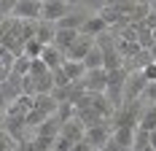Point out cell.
I'll return each instance as SVG.
<instances>
[{"mask_svg": "<svg viewBox=\"0 0 156 151\" xmlns=\"http://www.w3.org/2000/svg\"><path fill=\"white\" fill-rule=\"evenodd\" d=\"M140 119H143V103L140 100H129V103H121L116 108V116L110 119V127L119 130V127H132L137 130L140 127Z\"/></svg>", "mask_w": 156, "mask_h": 151, "instance_id": "obj_1", "label": "cell"}, {"mask_svg": "<svg viewBox=\"0 0 156 151\" xmlns=\"http://www.w3.org/2000/svg\"><path fill=\"white\" fill-rule=\"evenodd\" d=\"M81 87L89 94H105L108 92V70L97 68V70H86V76L81 78Z\"/></svg>", "mask_w": 156, "mask_h": 151, "instance_id": "obj_2", "label": "cell"}, {"mask_svg": "<svg viewBox=\"0 0 156 151\" xmlns=\"http://www.w3.org/2000/svg\"><path fill=\"white\" fill-rule=\"evenodd\" d=\"M145 89H148L145 76H143L140 70H129L126 84H124V103H129V100H140L143 94H145Z\"/></svg>", "mask_w": 156, "mask_h": 151, "instance_id": "obj_3", "label": "cell"}, {"mask_svg": "<svg viewBox=\"0 0 156 151\" xmlns=\"http://www.w3.org/2000/svg\"><path fill=\"white\" fill-rule=\"evenodd\" d=\"M70 14V6H67V0H43L41 3V19L43 22H51V24H57L62 16Z\"/></svg>", "mask_w": 156, "mask_h": 151, "instance_id": "obj_4", "label": "cell"}, {"mask_svg": "<svg viewBox=\"0 0 156 151\" xmlns=\"http://www.w3.org/2000/svg\"><path fill=\"white\" fill-rule=\"evenodd\" d=\"M110 135H113V127H110V121H105V124L89 127L86 135H83V140H86L92 149H105V143L110 140Z\"/></svg>", "mask_w": 156, "mask_h": 151, "instance_id": "obj_5", "label": "cell"}, {"mask_svg": "<svg viewBox=\"0 0 156 151\" xmlns=\"http://www.w3.org/2000/svg\"><path fill=\"white\" fill-rule=\"evenodd\" d=\"M11 16L22 19V22H41V3H35V0H16Z\"/></svg>", "mask_w": 156, "mask_h": 151, "instance_id": "obj_6", "label": "cell"}, {"mask_svg": "<svg viewBox=\"0 0 156 151\" xmlns=\"http://www.w3.org/2000/svg\"><path fill=\"white\" fill-rule=\"evenodd\" d=\"M97 43V38H89V35H78V41L70 49H67V54H65V60H73V62H83L86 60V54L94 49Z\"/></svg>", "mask_w": 156, "mask_h": 151, "instance_id": "obj_7", "label": "cell"}, {"mask_svg": "<svg viewBox=\"0 0 156 151\" xmlns=\"http://www.w3.org/2000/svg\"><path fill=\"white\" fill-rule=\"evenodd\" d=\"M89 11H70L67 16H62L59 22H57V30H76V32H81V27L89 22Z\"/></svg>", "mask_w": 156, "mask_h": 151, "instance_id": "obj_8", "label": "cell"}, {"mask_svg": "<svg viewBox=\"0 0 156 151\" xmlns=\"http://www.w3.org/2000/svg\"><path fill=\"white\" fill-rule=\"evenodd\" d=\"M105 32H110V27L105 24V19L100 14H92L89 22L81 27V35H89V38H100V35H105Z\"/></svg>", "mask_w": 156, "mask_h": 151, "instance_id": "obj_9", "label": "cell"}, {"mask_svg": "<svg viewBox=\"0 0 156 151\" xmlns=\"http://www.w3.org/2000/svg\"><path fill=\"white\" fill-rule=\"evenodd\" d=\"M59 132H62V124H59L57 113H54L51 119H46L41 127L32 130V138H59Z\"/></svg>", "mask_w": 156, "mask_h": 151, "instance_id": "obj_10", "label": "cell"}, {"mask_svg": "<svg viewBox=\"0 0 156 151\" xmlns=\"http://www.w3.org/2000/svg\"><path fill=\"white\" fill-rule=\"evenodd\" d=\"M135 135H137V130H132V127H119V130H113V140L121 146V151H132L135 149Z\"/></svg>", "mask_w": 156, "mask_h": 151, "instance_id": "obj_11", "label": "cell"}, {"mask_svg": "<svg viewBox=\"0 0 156 151\" xmlns=\"http://www.w3.org/2000/svg\"><path fill=\"white\" fill-rule=\"evenodd\" d=\"M41 60L48 65V70H57V68H62V65H65V54L54 43H48L46 49H43V54H41Z\"/></svg>", "mask_w": 156, "mask_h": 151, "instance_id": "obj_12", "label": "cell"}, {"mask_svg": "<svg viewBox=\"0 0 156 151\" xmlns=\"http://www.w3.org/2000/svg\"><path fill=\"white\" fill-rule=\"evenodd\" d=\"M76 119L81 121L86 130H89V127H97V124H105V121H108V119H102V116H100V113H97L92 105H89V108H81V111H76Z\"/></svg>", "mask_w": 156, "mask_h": 151, "instance_id": "obj_13", "label": "cell"}, {"mask_svg": "<svg viewBox=\"0 0 156 151\" xmlns=\"http://www.w3.org/2000/svg\"><path fill=\"white\" fill-rule=\"evenodd\" d=\"M59 135L67 138V140H73V143H78V140H83V135H86V127H83L78 119H70V121L62 127V132H59Z\"/></svg>", "mask_w": 156, "mask_h": 151, "instance_id": "obj_14", "label": "cell"}, {"mask_svg": "<svg viewBox=\"0 0 156 151\" xmlns=\"http://www.w3.org/2000/svg\"><path fill=\"white\" fill-rule=\"evenodd\" d=\"M78 35H81V32H76V30H57V35H54V46H57L62 54H67V49L78 41Z\"/></svg>", "mask_w": 156, "mask_h": 151, "instance_id": "obj_15", "label": "cell"}, {"mask_svg": "<svg viewBox=\"0 0 156 151\" xmlns=\"http://www.w3.org/2000/svg\"><path fill=\"white\" fill-rule=\"evenodd\" d=\"M54 35H57V24L43 22V19L35 24V38H38L41 43H46V46H48V43H54Z\"/></svg>", "mask_w": 156, "mask_h": 151, "instance_id": "obj_16", "label": "cell"}, {"mask_svg": "<svg viewBox=\"0 0 156 151\" xmlns=\"http://www.w3.org/2000/svg\"><path fill=\"white\" fill-rule=\"evenodd\" d=\"M83 68L86 70H97V68H105V54H102V49L94 43V49L86 54V60H83Z\"/></svg>", "mask_w": 156, "mask_h": 151, "instance_id": "obj_17", "label": "cell"}, {"mask_svg": "<svg viewBox=\"0 0 156 151\" xmlns=\"http://www.w3.org/2000/svg\"><path fill=\"white\" fill-rule=\"evenodd\" d=\"M65 73H67V78L76 84V81H81L83 76H86V68H83V62H73V60H65Z\"/></svg>", "mask_w": 156, "mask_h": 151, "instance_id": "obj_18", "label": "cell"}, {"mask_svg": "<svg viewBox=\"0 0 156 151\" xmlns=\"http://www.w3.org/2000/svg\"><path fill=\"white\" fill-rule=\"evenodd\" d=\"M140 130H145V132H154V130H156V103L148 108V111H143Z\"/></svg>", "mask_w": 156, "mask_h": 151, "instance_id": "obj_19", "label": "cell"}, {"mask_svg": "<svg viewBox=\"0 0 156 151\" xmlns=\"http://www.w3.org/2000/svg\"><path fill=\"white\" fill-rule=\"evenodd\" d=\"M43 49H46V43H41L38 38H32V41L24 43V57H30V60H41Z\"/></svg>", "mask_w": 156, "mask_h": 151, "instance_id": "obj_20", "label": "cell"}, {"mask_svg": "<svg viewBox=\"0 0 156 151\" xmlns=\"http://www.w3.org/2000/svg\"><path fill=\"white\" fill-rule=\"evenodd\" d=\"M54 92V76L48 73L43 78H35V94H51Z\"/></svg>", "mask_w": 156, "mask_h": 151, "instance_id": "obj_21", "label": "cell"}, {"mask_svg": "<svg viewBox=\"0 0 156 151\" xmlns=\"http://www.w3.org/2000/svg\"><path fill=\"white\" fill-rule=\"evenodd\" d=\"M30 65H32V60L22 54V57H16V60H14V70H11V73L24 78V76H30Z\"/></svg>", "mask_w": 156, "mask_h": 151, "instance_id": "obj_22", "label": "cell"}, {"mask_svg": "<svg viewBox=\"0 0 156 151\" xmlns=\"http://www.w3.org/2000/svg\"><path fill=\"white\" fill-rule=\"evenodd\" d=\"M51 70H48V65L43 60H32V65H30V76L32 78H43V76H48Z\"/></svg>", "mask_w": 156, "mask_h": 151, "instance_id": "obj_23", "label": "cell"}, {"mask_svg": "<svg viewBox=\"0 0 156 151\" xmlns=\"http://www.w3.org/2000/svg\"><path fill=\"white\" fill-rule=\"evenodd\" d=\"M16 149H19V143H16L5 130H0V151H16Z\"/></svg>", "mask_w": 156, "mask_h": 151, "instance_id": "obj_24", "label": "cell"}, {"mask_svg": "<svg viewBox=\"0 0 156 151\" xmlns=\"http://www.w3.org/2000/svg\"><path fill=\"white\" fill-rule=\"evenodd\" d=\"M140 73L145 76V81H148V84H156V62H151V65H145V68H143Z\"/></svg>", "mask_w": 156, "mask_h": 151, "instance_id": "obj_25", "label": "cell"}, {"mask_svg": "<svg viewBox=\"0 0 156 151\" xmlns=\"http://www.w3.org/2000/svg\"><path fill=\"white\" fill-rule=\"evenodd\" d=\"M73 146H76V143H73V140H67V138H57V143H54V151H70L73 149Z\"/></svg>", "mask_w": 156, "mask_h": 151, "instance_id": "obj_26", "label": "cell"}, {"mask_svg": "<svg viewBox=\"0 0 156 151\" xmlns=\"http://www.w3.org/2000/svg\"><path fill=\"white\" fill-rule=\"evenodd\" d=\"M143 24H145L148 30H156V11H154V8L148 11V16H145V22H143Z\"/></svg>", "mask_w": 156, "mask_h": 151, "instance_id": "obj_27", "label": "cell"}, {"mask_svg": "<svg viewBox=\"0 0 156 151\" xmlns=\"http://www.w3.org/2000/svg\"><path fill=\"white\" fill-rule=\"evenodd\" d=\"M70 151H94V149L89 146V143H86V140H78V143H76V146H73Z\"/></svg>", "mask_w": 156, "mask_h": 151, "instance_id": "obj_28", "label": "cell"}, {"mask_svg": "<svg viewBox=\"0 0 156 151\" xmlns=\"http://www.w3.org/2000/svg\"><path fill=\"white\" fill-rule=\"evenodd\" d=\"M102 151H121V146H119V143L113 140V135H110V140L105 143V149H102Z\"/></svg>", "mask_w": 156, "mask_h": 151, "instance_id": "obj_29", "label": "cell"}, {"mask_svg": "<svg viewBox=\"0 0 156 151\" xmlns=\"http://www.w3.org/2000/svg\"><path fill=\"white\" fill-rule=\"evenodd\" d=\"M145 97L156 100V84H148V89H145Z\"/></svg>", "mask_w": 156, "mask_h": 151, "instance_id": "obj_30", "label": "cell"}, {"mask_svg": "<svg viewBox=\"0 0 156 151\" xmlns=\"http://www.w3.org/2000/svg\"><path fill=\"white\" fill-rule=\"evenodd\" d=\"M148 143H151V149L156 151V130H154V132H151V140H148Z\"/></svg>", "mask_w": 156, "mask_h": 151, "instance_id": "obj_31", "label": "cell"}, {"mask_svg": "<svg viewBox=\"0 0 156 151\" xmlns=\"http://www.w3.org/2000/svg\"><path fill=\"white\" fill-rule=\"evenodd\" d=\"M151 57H154V62H156V46H154V49H151Z\"/></svg>", "mask_w": 156, "mask_h": 151, "instance_id": "obj_32", "label": "cell"}, {"mask_svg": "<svg viewBox=\"0 0 156 151\" xmlns=\"http://www.w3.org/2000/svg\"><path fill=\"white\" fill-rule=\"evenodd\" d=\"M0 130H3V113H0Z\"/></svg>", "mask_w": 156, "mask_h": 151, "instance_id": "obj_33", "label": "cell"}, {"mask_svg": "<svg viewBox=\"0 0 156 151\" xmlns=\"http://www.w3.org/2000/svg\"><path fill=\"white\" fill-rule=\"evenodd\" d=\"M154 41H156V30H154Z\"/></svg>", "mask_w": 156, "mask_h": 151, "instance_id": "obj_34", "label": "cell"}, {"mask_svg": "<svg viewBox=\"0 0 156 151\" xmlns=\"http://www.w3.org/2000/svg\"><path fill=\"white\" fill-rule=\"evenodd\" d=\"M35 3H43V0H35Z\"/></svg>", "mask_w": 156, "mask_h": 151, "instance_id": "obj_35", "label": "cell"}, {"mask_svg": "<svg viewBox=\"0 0 156 151\" xmlns=\"http://www.w3.org/2000/svg\"><path fill=\"white\" fill-rule=\"evenodd\" d=\"M94 151H102V149H94Z\"/></svg>", "mask_w": 156, "mask_h": 151, "instance_id": "obj_36", "label": "cell"}, {"mask_svg": "<svg viewBox=\"0 0 156 151\" xmlns=\"http://www.w3.org/2000/svg\"><path fill=\"white\" fill-rule=\"evenodd\" d=\"M154 11H156V6H154Z\"/></svg>", "mask_w": 156, "mask_h": 151, "instance_id": "obj_37", "label": "cell"}, {"mask_svg": "<svg viewBox=\"0 0 156 151\" xmlns=\"http://www.w3.org/2000/svg\"><path fill=\"white\" fill-rule=\"evenodd\" d=\"M16 151H19V149H16Z\"/></svg>", "mask_w": 156, "mask_h": 151, "instance_id": "obj_38", "label": "cell"}]
</instances>
